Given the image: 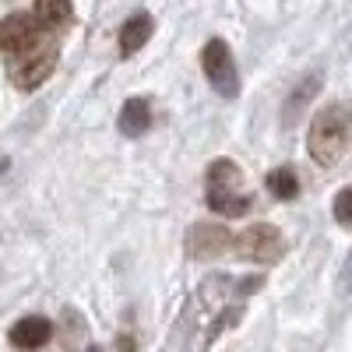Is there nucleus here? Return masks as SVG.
Listing matches in <instances>:
<instances>
[{
	"label": "nucleus",
	"mask_w": 352,
	"mask_h": 352,
	"mask_svg": "<svg viewBox=\"0 0 352 352\" xmlns=\"http://www.w3.org/2000/svg\"><path fill=\"white\" fill-rule=\"evenodd\" d=\"M32 14H36V21H39L43 28H64V25L74 18L71 4H64V0H39Z\"/></svg>",
	"instance_id": "12"
},
{
	"label": "nucleus",
	"mask_w": 352,
	"mask_h": 352,
	"mask_svg": "<svg viewBox=\"0 0 352 352\" xmlns=\"http://www.w3.org/2000/svg\"><path fill=\"white\" fill-rule=\"evenodd\" d=\"M148 127H152V106L144 99H127L120 109V131L127 138H141Z\"/></svg>",
	"instance_id": "10"
},
{
	"label": "nucleus",
	"mask_w": 352,
	"mask_h": 352,
	"mask_svg": "<svg viewBox=\"0 0 352 352\" xmlns=\"http://www.w3.org/2000/svg\"><path fill=\"white\" fill-rule=\"evenodd\" d=\"M320 81H324V74H320V71H310L296 88H292V96L285 99V109H282V120H285V127H292V124H296L300 120V116H303V109H307V102L320 92Z\"/></svg>",
	"instance_id": "8"
},
{
	"label": "nucleus",
	"mask_w": 352,
	"mask_h": 352,
	"mask_svg": "<svg viewBox=\"0 0 352 352\" xmlns=\"http://www.w3.org/2000/svg\"><path fill=\"white\" fill-rule=\"evenodd\" d=\"M39 32H43V25L36 21V14H11L0 25V46H4L8 56H18L21 60V56L36 53Z\"/></svg>",
	"instance_id": "5"
},
{
	"label": "nucleus",
	"mask_w": 352,
	"mask_h": 352,
	"mask_svg": "<svg viewBox=\"0 0 352 352\" xmlns=\"http://www.w3.org/2000/svg\"><path fill=\"white\" fill-rule=\"evenodd\" d=\"M352 144V106L349 102H331L317 109L310 134H307V152L317 166H335Z\"/></svg>",
	"instance_id": "1"
},
{
	"label": "nucleus",
	"mask_w": 352,
	"mask_h": 352,
	"mask_svg": "<svg viewBox=\"0 0 352 352\" xmlns=\"http://www.w3.org/2000/svg\"><path fill=\"white\" fill-rule=\"evenodd\" d=\"M232 243L229 232L222 229V226H208V222H194V229H190V254L194 257H219V254H226Z\"/></svg>",
	"instance_id": "7"
},
{
	"label": "nucleus",
	"mask_w": 352,
	"mask_h": 352,
	"mask_svg": "<svg viewBox=\"0 0 352 352\" xmlns=\"http://www.w3.org/2000/svg\"><path fill=\"white\" fill-rule=\"evenodd\" d=\"M208 208L226 215V219H236L243 212H250V194L240 187V169L236 162L229 159H215L208 166Z\"/></svg>",
	"instance_id": "2"
},
{
	"label": "nucleus",
	"mask_w": 352,
	"mask_h": 352,
	"mask_svg": "<svg viewBox=\"0 0 352 352\" xmlns=\"http://www.w3.org/2000/svg\"><path fill=\"white\" fill-rule=\"evenodd\" d=\"M335 219L342 226H352V187H345L338 197H335Z\"/></svg>",
	"instance_id": "14"
},
{
	"label": "nucleus",
	"mask_w": 352,
	"mask_h": 352,
	"mask_svg": "<svg viewBox=\"0 0 352 352\" xmlns=\"http://www.w3.org/2000/svg\"><path fill=\"white\" fill-rule=\"evenodd\" d=\"M201 67L208 74L212 88L222 96V99H236L240 96V71H236V60L222 39H208L201 50Z\"/></svg>",
	"instance_id": "3"
},
{
	"label": "nucleus",
	"mask_w": 352,
	"mask_h": 352,
	"mask_svg": "<svg viewBox=\"0 0 352 352\" xmlns=\"http://www.w3.org/2000/svg\"><path fill=\"white\" fill-rule=\"evenodd\" d=\"M268 190L278 197V201H292L300 194V180H296V169H289V166H278L268 173Z\"/></svg>",
	"instance_id": "13"
},
{
	"label": "nucleus",
	"mask_w": 352,
	"mask_h": 352,
	"mask_svg": "<svg viewBox=\"0 0 352 352\" xmlns=\"http://www.w3.org/2000/svg\"><path fill=\"white\" fill-rule=\"evenodd\" d=\"M148 36H152V18H148V14L127 18L124 28H120V53H124V56L138 53L144 43H148Z\"/></svg>",
	"instance_id": "11"
},
{
	"label": "nucleus",
	"mask_w": 352,
	"mask_h": 352,
	"mask_svg": "<svg viewBox=\"0 0 352 352\" xmlns=\"http://www.w3.org/2000/svg\"><path fill=\"white\" fill-rule=\"evenodd\" d=\"M236 254L247 257V261H278L282 250H285V240H282V232L272 226V222H261V226H250L243 229L240 236H236Z\"/></svg>",
	"instance_id": "4"
},
{
	"label": "nucleus",
	"mask_w": 352,
	"mask_h": 352,
	"mask_svg": "<svg viewBox=\"0 0 352 352\" xmlns=\"http://www.w3.org/2000/svg\"><path fill=\"white\" fill-rule=\"evenodd\" d=\"M56 67V46H46V50H36V53H28L21 56V60L11 67V78L14 85L21 88V92H32V88H39Z\"/></svg>",
	"instance_id": "6"
},
{
	"label": "nucleus",
	"mask_w": 352,
	"mask_h": 352,
	"mask_svg": "<svg viewBox=\"0 0 352 352\" xmlns=\"http://www.w3.org/2000/svg\"><path fill=\"white\" fill-rule=\"evenodd\" d=\"M50 320L46 317H21L18 324L11 328V342L25 352H32V349H43L50 342Z\"/></svg>",
	"instance_id": "9"
},
{
	"label": "nucleus",
	"mask_w": 352,
	"mask_h": 352,
	"mask_svg": "<svg viewBox=\"0 0 352 352\" xmlns=\"http://www.w3.org/2000/svg\"><path fill=\"white\" fill-rule=\"evenodd\" d=\"M338 282H342V285H338L342 292H349V289H352V254H349V261H345V268H342Z\"/></svg>",
	"instance_id": "15"
},
{
	"label": "nucleus",
	"mask_w": 352,
	"mask_h": 352,
	"mask_svg": "<svg viewBox=\"0 0 352 352\" xmlns=\"http://www.w3.org/2000/svg\"><path fill=\"white\" fill-rule=\"evenodd\" d=\"M4 169H8V159H4V155H0V173H4Z\"/></svg>",
	"instance_id": "16"
}]
</instances>
